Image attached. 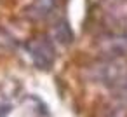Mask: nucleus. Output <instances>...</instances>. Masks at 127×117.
<instances>
[{
    "label": "nucleus",
    "mask_w": 127,
    "mask_h": 117,
    "mask_svg": "<svg viewBox=\"0 0 127 117\" xmlns=\"http://www.w3.org/2000/svg\"><path fill=\"white\" fill-rule=\"evenodd\" d=\"M101 12L108 28H127V0H101Z\"/></svg>",
    "instance_id": "20e7f679"
},
{
    "label": "nucleus",
    "mask_w": 127,
    "mask_h": 117,
    "mask_svg": "<svg viewBox=\"0 0 127 117\" xmlns=\"http://www.w3.org/2000/svg\"><path fill=\"white\" fill-rule=\"evenodd\" d=\"M52 35H54V39H56L59 44H71V40H73L71 28H70V25H68L64 19L54 25V28H52Z\"/></svg>",
    "instance_id": "423d86ee"
},
{
    "label": "nucleus",
    "mask_w": 127,
    "mask_h": 117,
    "mask_svg": "<svg viewBox=\"0 0 127 117\" xmlns=\"http://www.w3.org/2000/svg\"><path fill=\"white\" fill-rule=\"evenodd\" d=\"M87 73L94 82L117 91L127 86V63L124 58H101L87 66Z\"/></svg>",
    "instance_id": "f257e3e1"
},
{
    "label": "nucleus",
    "mask_w": 127,
    "mask_h": 117,
    "mask_svg": "<svg viewBox=\"0 0 127 117\" xmlns=\"http://www.w3.org/2000/svg\"><path fill=\"white\" fill-rule=\"evenodd\" d=\"M26 51L33 61V65L40 70H49L56 61V51L49 39L37 37L26 44Z\"/></svg>",
    "instance_id": "7ed1b4c3"
},
{
    "label": "nucleus",
    "mask_w": 127,
    "mask_h": 117,
    "mask_svg": "<svg viewBox=\"0 0 127 117\" xmlns=\"http://www.w3.org/2000/svg\"><path fill=\"white\" fill-rule=\"evenodd\" d=\"M96 49L101 58H125L127 28H106L96 37Z\"/></svg>",
    "instance_id": "f03ea898"
},
{
    "label": "nucleus",
    "mask_w": 127,
    "mask_h": 117,
    "mask_svg": "<svg viewBox=\"0 0 127 117\" xmlns=\"http://www.w3.org/2000/svg\"><path fill=\"white\" fill-rule=\"evenodd\" d=\"M58 5H59V0H33L26 14L33 21H45L56 12Z\"/></svg>",
    "instance_id": "39448f33"
}]
</instances>
